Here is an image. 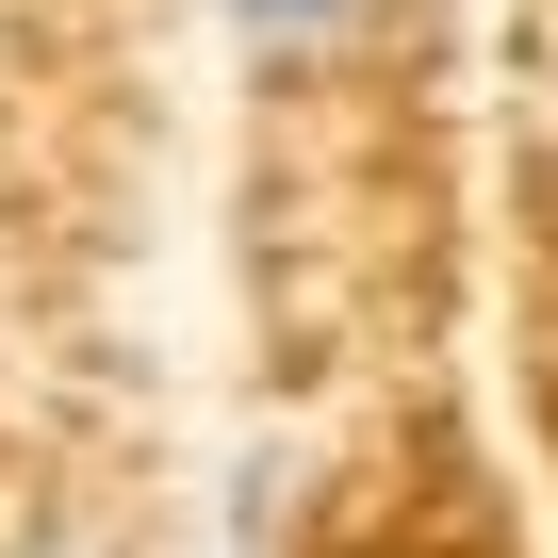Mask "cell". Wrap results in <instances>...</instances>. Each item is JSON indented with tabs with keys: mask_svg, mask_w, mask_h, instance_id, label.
Masks as SVG:
<instances>
[{
	"mask_svg": "<svg viewBox=\"0 0 558 558\" xmlns=\"http://www.w3.org/2000/svg\"><path fill=\"white\" fill-rule=\"evenodd\" d=\"M230 17H246V34H263V50H329V34H345V17H362V0H230Z\"/></svg>",
	"mask_w": 558,
	"mask_h": 558,
	"instance_id": "cell-1",
	"label": "cell"
}]
</instances>
